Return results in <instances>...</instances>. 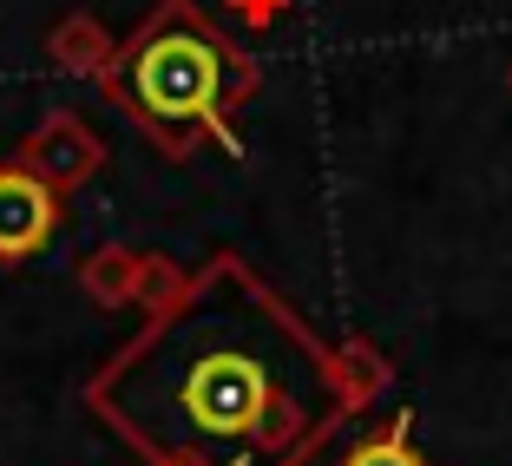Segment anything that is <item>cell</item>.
Wrapping results in <instances>:
<instances>
[{
  "label": "cell",
  "instance_id": "3957f363",
  "mask_svg": "<svg viewBox=\"0 0 512 466\" xmlns=\"http://www.w3.org/2000/svg\"><path fill=\"white\" fill-rule=\"evenodd\" d=\"M60 224V197L53 184L33 178V171L7 165L0 171V256H33Z\"/></svg>",
  "mask_w": 512,
  "mask_h": 466
},
{
  "label": "cell",
  "instance_id": "6da1fadb",
  "mask_svg": "<svg viewBox=\"0 0 512 466\" xmlns=\"http://www.w3.org/2000/svg\"><path fill=\"white\" fill-rule=\"evenodd\" d=\"M86 407L158 466H296L355 388L243 256H217L92 375Z\"/></svg>",
  "mask_w": 512,
  "mask_h": 466
},
{
  "label": "cell",
  "instance_id": "277c9868",
  "mask_svg": "<svg viewBox=\"0 0 512 466\" xmlns=\"http://www.w3.org/2000/svg\"><path fill=\"white\" fill-rule=\"evenodd\" d=\"M342 466H421V453L407 447L401 434H388V440H368V447H355Z\"/></svg>",
  "mask_w": 512,
  "mask_h": 466
},
{
  "label": "cell",
  "instance_id": "7a4b0ae2",
  "mask_svg": "<svg viewBox=\"0 0 512 466\" xmlns=\"http://www.w3.org/2000/svg\"><path fill=\"white\" fill-rule=\"evenodd\" d=\"M106 86L132 112V125H145L171 158H184L197 151V138H230V112L256 92V66L191 0H165L125 33Z\"/></svg>",
  "mask_w": 512,
  "mask_h": 466
}]
</instances>
